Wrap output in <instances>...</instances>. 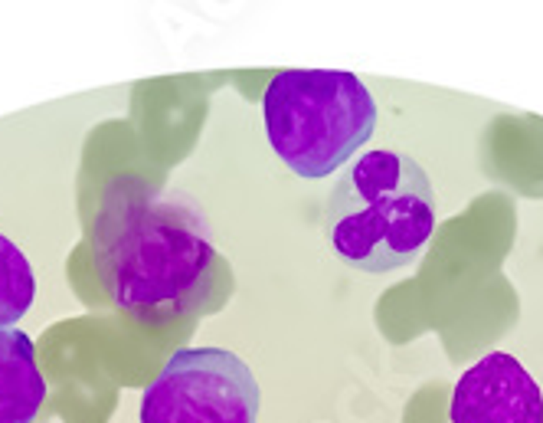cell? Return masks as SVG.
<instances>
[{"mask_svg":"<svg viewBox=\"0 0 543 423\" xmlns=\"http://www.w3.org/2000/svg\"><path fill=\"white\" fill-rule=\"evenodd\" d=\"M376 115L370 89L344 69H285L262 92L268 144L305 181L351 161L370 141Z\"/></svg>","mask_w":543,"mask_h":423,"instance_id":"cell-3","label":"cell"},{"mask_svg":"<svg viewBox=\"0 0 543 423\" xmlns=\"http://www.w3.org/2000/svg\"><path fill=\"white\" fill-rule=\"evenodd\" d=\"M436 187L406 151L360 154L324 200L330 253L357 272H393L422 256L436 233Z\"/></svg>","mask_w":543,"mask_h":423,"instance_id":"cell-2","label":"cell"},{"mask_svg":"<svg viewBox=\"0 0 543 423\" xmlns=\"http://www.w3.org/2000/svg\"><path fill=\"white\" fill-rule=\"evenodd\" d=\"M36 299V276L23 250L0 233V328H17Z\"/></svg>","mask_w":543,"mask_h":423,"instance_id":"cell-7","label":"cell"},{"mask_svg":"<svg viewBox=\"0 0 543 423\" xmlns=\"http://www.w3.org/2000/svg\"><path fill=\"white\" fill-rule=\"evenodd\" d=\"M43 401L46 380L33 338L20 328H0V423H33Z\"/></svg>","mask_w":543,"mask_h":423,"instance_id":"cell-6","label":"cell"},{"mask_svg":"<svg viewBox=\"0 0 543 423\" xmlns=\"http://www.w3.org/2000/svg\"><path fill=\"white\" fill-rule=\"evenodd\" d=\"M92 262L108 299L144 325L213 315L236 289L200 207L131 174L98 200Z\"/></svg>","mask_w":543,"mask_h":423,"instance_id":"cell-1","label":"cell"},{"mask_svg":"<svg viewBox=\"0 0 543 423\" xmlns=\"http://www.w3.org/2000/svg\"><path fill=\"white\" fill-rule=\"evenodd\" d=\"M141 423H256L259 380L226 348H181L141 394Z\"/></svg>","mask_w":543,"mask_h":423,"instance_id":"cell-4","label":"cell"},{"mask_svg":"<svg viewBox=\"0 0 543 423\" xmlns=\"http://www.w3.org/2000/svg\"><path fill=\"white\" fill-rule=\"evenodd\" d=\"M452 423H543V391L507 351L475 361L452 387Z\"/></svg>","mask_w":543,"mask_h":423,"instance_id":"cell-5","label":"cell"}]
</instances>
